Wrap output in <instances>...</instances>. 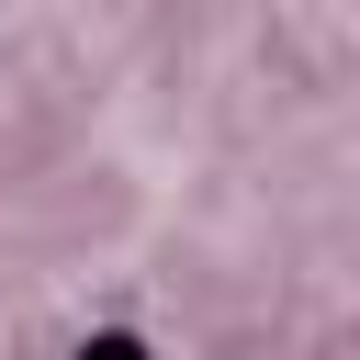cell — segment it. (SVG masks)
I'll return each mask as SVG.
<instances>
[{"instance_id":"1","label":"cell","mask_w":360,"mask_h":360,"mask_svg":"<svg viewBox=\"0 0 360 360\" xmlns=\"http://www.w3.org/2000/svg\"><path fill=\"white\" fill-rule=\"evenodd\" d=\"M79 360H146V338H90Z\"/></svg>"}]
</instances>
